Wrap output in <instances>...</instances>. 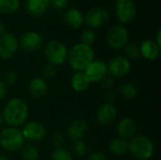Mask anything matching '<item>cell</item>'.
Wrapping results in <instances>:
<instances>
[{"label": "cell", "instance_id": "cell-17", "mask_svg": "<svg viewBox=\"0 0 161 160\" xmlns=\"http://www.w3.org/2000/svg\"><path fill=\"white\" fill-rule=\"evenodd\" d=\"M48 91V86L44 78L34 77L28 83L29 94L35 99H41L46 95Z\"/></svg>", "mask_w": 161, "mask_h": 160}, {"label": "cell", "instance_id": "cell-2", "mask_svg": "<svg viewBox=\"0 0 161 160\" xmlns=\"http://www.w3.org/2000/svg\"><path fill=\"white\" fill-rule=\"evenodd\" d=\"M93 59L94 50L92 46L79 42L68 50L67 61L75 72L84 71Z\"/></svg>", "mask_w": 161, "mask_h": 160}, {"label": "cell", "instance_id": "cell-9", "mask_svg": "<svg viewBox=\"0 0 161 160\" xmlns=\"http://www.w3.org/2000/svg\"><path fill=\"white\" fill-rule=\"evenodd\" d=\"M18 47V39L14 34L6 32L5 34L0 36V58H11L16 54Z\"/></svg>", "mask_w": 161, "mask_h": 160}, {"label": "cell", "instance_id": "cell-20", "mask_svg": "<svg viewBox=\"0 0 161 160\" xmlns=\"http://www.w3.org/2000/svg\"><path fill=\"white\" fill-rule=\"evenodd\" d=\"M50 6V0H27L25 4L26 12L34 17L42 15Z\"/></svg>", "mask_w": 161, "mask_h": 160}, {"label": "cell", "instance_id": "cell-18", "mask_svg": "<svg viewBox=\"0 0 161 160\" xmlns=\"http://www.w3.org/2000/svg\"><path fill=\"white\" fill-rule=\"evenodd\" d=\"M160 49L154 40H144L142 44L140 45L141 56L143 57L145 59L154 61L158 58L160 55Z\"/></svg>", "mask_w": 161, "mask_h": 160}, {"label": "cell", "instance_id": "cell-34", "mask_svg": "<svg viewBox=\"0 0 161 160\" xmlns=\"http://www.w3.org/2000/svg\"><path fill=\"white\" fill-rule=\"evenodd\" d=\"M101 84V86L105 89H109L112 84H113V77H111L108 74L99 82Z\"/></svg>", "mask_w": 161, "mask_h": 160}, {"label": "cell", "instance_id": "cell-16", "mask_svg": "<svg viewBox=\"0 0 161 160\" xmlns=\"http://www.w3.org/2000/svg\"><path fill=\"white\" fill-rule=\"evenodd\" d=\"M117 133L118 136L126 141L132 139L137 135V124L131 118H124L117 124Z\"/></svg>", "mask_w": 161, "mask_h": 160}, {"label": "cell", "instance_id": "cell-37", "mask_svg": "<svg viewBox=\"0 0 161 160\" xmlns=\"http://www.w3.org/2000/svg\"><path fill=\"white\" fill-rule=\"evenodd\" d=\"M154 41L157 43V45H158L159 48H161V29H158V30Z\"/></svg>", "mask_w": 161, "mask_h": 160}, {"label": "cell", "instance_id": "cell-33", "mask_svg": "<svg viewBox=\"0 0 161 160\" xmlns=\"http://www.w3.org/2000/svg\"><path fill=\"white\" fill-rule=\"evenodd\" d=\"M69 0H50V6L58 10L63 9L67 4H68Z\"/></svg>", "mask_w": 161, "mask_h": 160}, {"label": "cell", "instance_id": "cell-30", "mask_svg": "<svg viewBox=\"0 0 161 160\" xmlns=\"http://www.w3.org/2000/svg\"><path fill=\"white\" fill-rule=\"evenodd\" d=\"M57 74H58L57 67L54 66V65H52V64H49L48 63L42 69V75L46 79H53L54 77H56Z\"/></svg>", "mask_w": 161, "mask_h": 160}, {"label": "cell", "instance_id": "cell-1", "mask_svg": "<svg viewBox=\"0 0 161 160\" xmlns=\"http://www.w3.org/2000/svg\"><path fill=\"white\" fill-rule=\"evenodd\" d=\"M4 123L11 127H19L23 125L29 114L27 104L21 98H11L8 100L1 112Z\"/></svg>", "mask_w": 161, "mask_h": 160}, {"label": "cell", "instance_id": "cell-39", "mask_svg": "<svg viewBox=\"0 0 161 160\" xmlns=\"http://www.w3.org/2000/svg\"><path fill=\"white\" fill-rule=\"evenodd\" d=\"M0 160H9L8 157L5 155H0Z\"/></svg>", "mask_w": 161, "mask_h": 160}, {"label": "cell", "instance_id": "cell-27", "mask_svg": "<svg viewBox=\"0 0 161 160\" xmlns=\"http://www.w3.org/2000/svg\"><path fill=\"white\" fill-rule=\"evenodd\" d=\"M125 52L127 57V58L131 59H137L141 58V50H140V45L136 43H127L125 46Z\"/></svg>", "mask_w": 161, "mask_h": 160}, {"label": "cell", "instance_id": "cell-12", "mask_svg": "<svg viewBox=\"0 0 161 160\" xmlns=\"http://www.w3.org/2000/svg\"><path fill=\"white\" fill-rule=\"evenodd\" d=\"M18 42L25 51L36 52L42 47L43 39L37 31H26L20 37Z\"/></svg>", "mask_w": 161, "mask_h": 160}, {"label": "cell", "instance_id": "cell-41", "mask_svg": "<svg viewBox=\"0 0 161 160\" xmlns=\"http://www.w3.org/2000/svg\"><path fill=\"white\" fill-rule=\"evenodd\" d=\"M114 1H115V2L117 3V2H120V1H122V0H114Z\"/></svg>", "mask_w": 161, "mask_h": 160}, {"label": "cell", "instance_id": "cell-14", "mask_svg": "<svg viewBox=\"0 0 161 160\" xmlns=\"http://www.w3.org/2000/svg\"><path fill=\"white\" fill-rule=\"evenodd\" d=\"M117 108L116 107L109 102L102 104L96 112V120L101 125H110L112 124L117 118Z\"/></svg>", "mask_w": 161, "mask_h": 160}, {"label": "cell", "instance_id": "cell-19", "mask_svg": "<svg viewBox=\"0 0 161 160\" xmlns=\"http://www.w3.org/2000/svg\"><path fill=\"white\" fill-rule=\"evenodd\" d=\"M62 17H63L64 23L68 26H70V27H72L74 29L79 28L84 23V15H83V13L79 9L75 8L67 9L63 13Z\"/></svg>", "mask_w": 161, "mask_h": 160}, {"label": "cell", "instance_id": "cell-13", "mask_svg": "<svg viewBox=\"0 0 161 160\" xmlns=\"http://www.w3.org/2000/svg\"><path fill=\"white\" fill-rule=\"evenodd\" d=\"M91 82L99 83L108 74V64L101 59H93L84 70Z\"/></svg>", "mask_w": 161, "mask_h": 160}, {"label": "cell", "instance_id": "cell-23", "mask_svg": "<svg viewBox=\"0 0 161 160\" xmlns=\"http://www.w3.org/2000/svg\"><path fill=\"white\" fill-rule=\"evenodd\" d=\"M21 150V157L24 160H37L40 157L39 149L33 143H25Z\"/></svg>", "mask_w": 161, "mask_h": 160}, {"label": "cell", "instance_id": "cell-38", "mask_svg": "<svg viewBox=\"0 0 161 160\" xmlns=\"http://www.w3.org/2000/svg\"><path fill=\"white\" fill-rule=\"evenodd\" d=\"M5 33H6V25L2 22H0V36H2Z\"/></svg>", "mask_w": 161, "mask_h": 160}, {"label": "cell", "instance_id": "cell-31", "mask_svg": "<svg viewBox=\"0 0 161 160\" xmlns=\"http://www.w3.org/2000/svg\"><path fill=\"white\" fill-rule=\"evenodd\" d=\"M2 81L5 83V85L7 87L8 86H13L17 82V74L12 71H8L4 74Z\"/></svg>", "mask_w": 161, "mask_h": 160}, {"label": "cell", "instance_id": "cell-32", "mask_svg": "<svg viewBox=\"0 0 161 160\" xmlns=\"http://www.w3.org/2000/svg\"><path fill=\"white\" fill-rule=\"evenodd\" d=\"M52 141L55 148H60L63 147V144L65 143V138L61 133H56L52 138Z\"/></svg>", "mask_w": 161, "mask_h": 160}, {"label": "cell", "instance_id": "cell-21", "mask_svg": "<svg viewBox=\"0 0 161 160\" xmlns=\"http://www.w3.org/2000/svg\"><path fill=\"white\" fill-rule=\"evenodd\" d=\"M91 83L92 82L90 81L89 77L87 76L84 71L75 72L71 78V86L73 90L76 92L86 91L89 89Z\"/></svg>", "mask_w": 161, "mask_h": 160}, {"label": "cell", "instance_id": "cell-7", "mask_svg": "<svg viewBox=\"0 0 161 160\" xmlns=\"http://www.w3.org/2000/svg\"><path fill=\"white\" fill-rule=\"evenodd\" d=\"M131 70L130 60L123 56H118L110 59L108 64V74L113 78H121L126 75Z\"/></svg>", "mask_w": 161, "mask_h": 160}, {"label": "cell", "instance_id": "cell-25", "mask_svg": "<svg viewBox=\"0 0 161 160\" xmlns=\"http://www.w3.org/2000/svg\"><path fill=\"white\" fill-rule=\"evenodd\" d=\"M20 0H0V13L11 14L20 8Z\"/></svg>", "mask_w": 161, "mask_h": 160}, {"label": "cell", "instance_id": "cell-28", "mask_svg": "<svg viewBox=\"0 0 161 160\" xmlns=\"http://www.w3.org/2000/svg\"><path fill=\"white\" fill-rule=\"evenodd\" d=\"M96 36L92 29H85L81 34V43L92 46L95 41Z\"/></svg>", "mask_w": 161, "mask_h": 160}, {"label": "cell", "instance_id": "cell-35", "mask_svg": "<svg viewBox=\"0 0 161 160\" xmlns=\"http://www.w3.org/2000/svg\"><path fill=\"white\" fill-rule=\"evenodd\" d=\"M88 160H107V157L101 152H93L89 156Z\"/></svg>", "mask_w": 161, "mask_h": 160}, {"label": "cell", "instance_id": "cell-26", "mask_svg": "<svg viewBox=\"0 0 161 160\" xmlns=\"http://www.w3.org/2000/svg\"><path fill=\"white\" fill-rule=\"evenodd\" d=\"M51 160H74L69 150L64 147L55 148L51 154Z\"/></svg>", "mask_w": 161, "mask_h": 160}, {"label": "cell", "instance_id": "cell-3", "mask_svg": "<svg viewBox=\"0 0 161 160\" xmlns=\"http://www.w3.org/2000/svg\"><path fill=\"white\" fill-rule=\"evenodd\" d=\"M128 152L138 160H149L155 152L153 141L145 135H135L128 141Z\"/></svg>", "mask_w": 161, "mask_h": 160}, {"label": "cell", "instance_id": "cell-5", "mask_svg": "<svg viewBox=\"0 0 161 160\" xmlns=\"http://www.w3.org/2000/svg\"><path fill=\"white\" fill-rule=\"evenodd\" d=\"M44 56L49 64L56 67L60 66L67 61L68 48L62 41L52 40L45 45Z\"/></svg>", "mask_w": 161, "mask_h": 160}, {"label": "cell", "instance_id": "cell-8", "mask_svg": "<svg viewBox=\"0 0 161 160\" xmlns=\"http://www.w3.org/2000/svg\"><path fill=\"white\" fill-rule=\"evenodd\" d=\"M115 14L123 24L132 22L137 14V7L133 0H122L115 5Z\"/></svg>", "mask_w": 161, "mask_h": 160}, {"label": "cell", "instance_id": "cell-40", "mask_svg": "<svg viewBox=\"0 0 161 160\" xmlns=\"http://www.w3.org/2000/svg\"><path fill=\"white\" fill-rule=\"evenodd\" d=\"M3 123H4V120H3V116H2V113L0 112V126L3 124Z\"/></svg>", "mask_w": 161, "mask_h": 160}, {"label": "cell", "instance_id": "cell-24", "mask_svg": "<svg viewBox=\"0 0 161 160\" xmlns=\"http://www.w3.org/2000/svg\"><path fill=\"white\" fill-rule=\"evenodd\" d=\"M119 93L125 100H133L138 95V89L132 83H125L119 88Z\"/></svg>", "mask_w": 161, "mask_h": 160}, {"label": "cell", "instance_id": "cell-29", "mask_svg": "<svg viewBox=\"0 0 161 160\" xmlns=\"http://www.w3.org/2000/svg\"><path fill=\"white\" fill-rule=\"evenodd\" d=\"M73 151H74V153H75V155L76 157H82L87 153V146H86L85 142L82 140H78V141H74Z\"/></svg>", "mask_w": 161, "mask_h": 160}, {"label": "cell", "instance_id": "cell-15", "mask_svg": "<svg viewBox=\"0 0 161 160\" xmlns=\"http://www.w3.org/2000/svg\"><path fill=\"white\" fill-rule=\"evenodd\" d=\"M88 130V124L83 119H75L72 121L66 130L67 137L73 141L82 140Z\"/></svg>", "mask_w": 161, "mask_h": 160}, {"label": "cell", "instance_id": "cell-4", "mask_svg": "<svg viewBox=\"0 0 161 160\" xmlns=\"http://www.w3.org/2000/svg\"><path fill=\"white\" fill-rule=\"evenodd\" d=\"M21 129L18 127H6L0 132V146L8 152H16L25 144Z\"/></svg>", "mask_w": 161, "mask_h": 160}, {"label": "cell", "instance_id": "cell-6", "mask_svg": "<svg viewBox=\"0 0 161 160\" xmlns=\"http://www.w3.org/2000/svg\"><path fill=\"white\" fill-rule=\"evenodd\" d=\"M129 39L128 30L123 25H115L111 26L106 37V41L108 45L115 50H120L125 48L127 44Z\"/></svg>", "mask_w": 161, "mask_h": 160}, {"label": "cell", "instance_id": "cell-11", "mask_svg": "<svg viewBox=\"0 0 161 160\" xmlns=\"http://www.w3.org/2000/svg\"><path fill=\"white\" fill-rule=\"evenodd\" d=\"M109 20V13L102 8L90 9L84 16V22L91 28H98L106 25Z\"/></svg>", "mask_w": 161, "mask_h": 160}, {"label": "cell", "instance_id": "cell-22", "mask_svg": "<svg viewBox=\"0 0 161 160\" xmlns=\"http://www.w3.org/2000/svg\"><path fill=\"white\" fill-rule=\"evenodd\" d=\"M109 151L111 154L115 156H123L125 155L128 152V141L122 139L120 137L113 139L109 145H108Z\"/></svg>", "mask_w": 161, "mask_h": 160}, {"label": "cell", "instance_id": "cell-36", "mask_svg": "<svg viewBox=\"0 0 161 160\" xmlns=\"http://www.w3.org/2000/svg\"><path fill=\"white\" fill-rule=\"evenodd\" d=\"M8 93V87L5 85V83L0 80V100L4 99Z\"/></svg>", "mask_w": 161, "mask_h": 160}, {"label": "cell", "instance_id": "cell-10", "mask_svg": "<svg viewBox=\"0 0 161 160\" xmlns=\"http://www.w3.org/2000/svg\"><path fill=\"white\" fill-rule=\"evenodd\" d=\"M21 131L25 140L35 142L43 140L46 135V129L44 125L38 121L25 123Z\"/></svg>", "mask_w": 161, "mask_h": 160}]
</instances>
